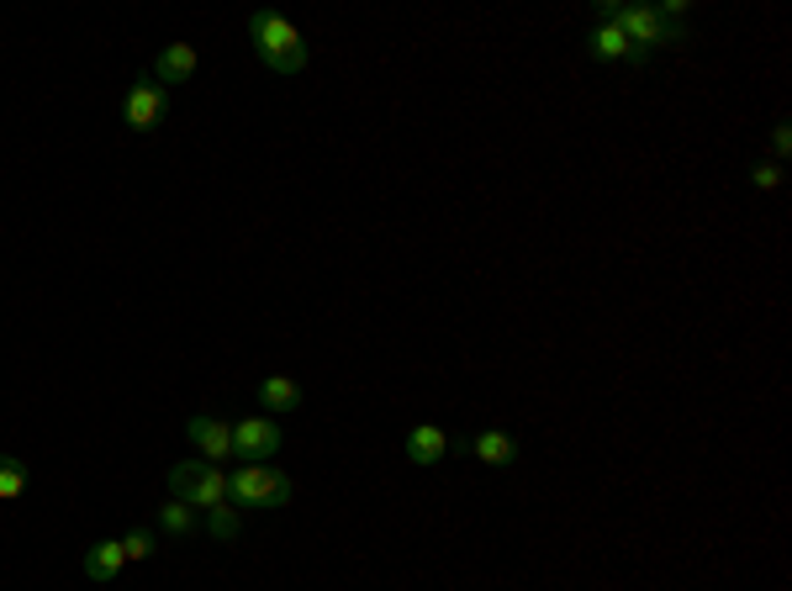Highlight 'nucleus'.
Returning <instances> with one entry per match:
<instances>
[{
    "label": "nucleus",
    "instance_id": "4",
    "mask_svg": "<svg viewBox=\"0 0 792 591\" xmlns=\"http://www.w3.org/2000/svg\"><path fill=\"white\" fill-rule=\"evenodd\" d=\"M169 497L191 502V507H222L228 502V475L207 465V460H180L169 471Z\"/></svg>",
    "mask_w": 792,
    "mask_h": 591
},
{
    "label": "nucleus",
    "instance_id": "16",
    "mask_svg": "<svg viewBox=\"0 0 792 591\" xmlns=\"http://www.w3.org/2000/svg\"><path fill=\"white\" fill-rule=\"evenodd\" d=\"M207 528H212V539L233 545V539H239V507H233V502H222V507H207Z\"/></svg>",
    "mask_w": 792,
    "mask_h": 591
},
{
    "label": "nucleus",
    "instance_id": "6",
    "mask_svg": "<svg viewBox=\"0 0 792 591\" xmlns=\"http://www.w3.org/2000/svg\"><path fill=\"white\" fill-rule=\"evenodd\" d=\"M169 112V91L154 80V74H144L138 85H127V101H122V122L133 127V133H154L159 122H165Z\"/></svg>",
    "mask_w": 792,
    "mask_h": 591
},
{
    "label": "nucleus",
    "instance_id": "7",
    "mask_svg": "<svg viewBox=\"0 0 792 591\" xmlns=\"http://www.w3.org/2000/svg\"><path fill=\"white\" fill-rule=\"evenodd\" d=\"M186 433H191L196 454H201L207 465L233 460V423H222V418H212V412H196L191 423H186Z\"/></svg>",
    "mask_w": 792,
    "mask_h": 591
},
{
    "label": "nucleus",
    "instance_id": "17",
    "mask_svg": "<svg viewBox=\"0 0 792 591\" xmlns=\"http://www.w3.org/2000/svg\"><path fill=\"white\" fill-rule=\"evenodd\" d=\"M122 549H127V560H148V555L159 549V534H154V528H133V534L122 539Z\"/></svg>",
    "mask_w": 792,
    "mask_h": 591
},
{
    "label": "nucleus",
    "instance_id": "8",
    "mask_svg": "<svg viewBox=\"0 0 792 591\" xmlns=\"http://www.w3.org/2000/svg\"><path fill=\"white\" fill-rule=\"evenodd\" d=\"M402 450H408L412 465H444L455 444H450V433H444L439 423H418V428L408 433V444H402Z\"/></svg>",
    "mask_w": 792,
    "mask_h": 591
},
{
    "label": "nucleus",
    "instance_id": "3",
    "mask_svg": "<svg viewBox=\"0 0 792 591\" xmlns=\"http://www.w3.org/2000/svg\"><path fill=\"white\" fill-rule=\"evenodd\" d=\"M291 492H296V481H291L281 465H239V471L228 475V502L233 507H286Z\"/></svg>",
    "mask_w": 792,
    "mask_h": 591
},
{
    "label": "nucleus",
    "instance_id": "14",
    "mask_svg": "<svg viewBox=\"0 0 792 591\" xmlns=\"http://www.w3.org/2000/svg\"><path fill=\"white\" fill-rule=\"evenodd\" d=\"M196 523H201V518H196L191 502H175V497H169L165 507H159V528H165V534H175V539L196 534Z\"/></svg>",
    "mask_w": 792,
    "mask_h": 591
},
{
    "label": "nucleus",
    "instance_id": "18",
    "mask_svg": "<svg viewBox=\"0 0 792 591\" xmlns=\"http://www.w3.org/2000/svg\"><path fill=\"white\" fill-rule=\"evenodd\" d=\"M750 186H756V190H777V186H782V165H777V159H767V165H750Z\"/></svg>",
    "mask_w": 792,
    "mask_h": 591
},
{
    "label": "nucleus",
    "instance_id": "9",
    "mask_svg": "<svg viewBox=\"0 0 792 591\" xmlns=\"http://www.w3.org/2000/svg\"><path fill=\"white\" fill-rule=\"evenodd\" d=\"M196 64H201V59H196L191 43H169L165 53L154 59V80H159L165 91H169V85H186V80L196 74Z\"/></svg>",
    "mask_w": 792,
    "mask_h": 591
},
{
    "label": "nucleus",
    "instance_id": "2",
    "mask_svg": "<svg viewBox=\"0 0 792 591\" xmlns=\"http://www.w3.org/2000/svg\"><path fill=\"white\" fill-rule=\"evenodd\" d=\"M249 38H254V53H260L275 74H302L307 70V38H302L286 17H275V11L249 17Z\"/></svg>",
    "mask_w": 792,
    "mask_h": 591
},
{
    "label": "nucleus",
    "instance_id": "5",
    "mask_svg": "<svg viewBox=\"0 0 792 591\" xmlns=\"http://www.w3.org/2000/svg\"><path fill=\"white\" fill-rule=\"evenodd\" d=\"M281 444H286V433H281V423H275L270 412L233 423V460H239V465H264V460L281 454Z\"/></svg>",
    "mask_w": 792,
    "mask_h": 591
},
{
    "label": "nucleus",
    "instance_id": "19",
    "mask_svg": "<svg viewBox=\"0 0 792 591\" xmlns=\"http://www.w3.org/2000/svg\"><path fill=\"white\" fill-rule=\"evenodd\" d=\"M771 143H777V159H788V148H792V133H788V122H777V133H771Z\"/></svg>",
    "mask_w": 792,
    "mask_h": 591
},
{
    "label": "nucleus",
    "instance_id": "13",
    "mask_svg": "<svg viewBox=\"0 0 792 591\" xmlns=\"http://www.w3.org/2000/svg\"><path fill=\"white\" fill-rule=\"evenodd\" d=\"M122 566H127V549H122V539H101V545L85 549V576H91V581H112Z\"/></svg>",
    "mask_w": 792,
    "mask_h": 591
},
{
    "label": "nucleus",
    "instance_id": "10",
    "mask_svg": "<svg viewBox=\"0 0 792 591\" xmlns=\"http://www.w3.org/2000/svg\"><path fill=\"white\" fill-rule=\"evenodd\" d=\"M587 53L592 59H602V64H640L634 59V48H629V38L619 32L613 22H598L592 27V38H587Z\"/></svg>",
    "mask_w": 792,
    "mask_h": 591
},
{
    "label": "nucleus",
    "instance_id": "11",
    "mask_svg": "<svg viewBox=\"0 0 792 591\" xmlns=\"http://www.w3.org/2000/svg\"><path fill=\"white\" fill-rule=\"evenodd\" d=\"M471 454H476L481 465L503 471V465H513V460H518V439H513V433H503V428H486V433H476Z\"/></svg>",
    "mask_w": 792,
    "mask_h": 591
},
{
    "label": "nucleus",
    "instance_id": "1",
    "mask_svg": "<svg viewBox=\"0 0 792 591\" xmlns=\"http://www.w3.org/2000/svg\"><path fill=\"white\" fill-rule=\"evenodd\" d=\"M602 22H613L619 32L629 38V48H634V59L645 64L655 48H676L687 43V32H682V22H672L661 6H619V0H602Z\"/></svg>",
    "mask_w": 792,
    "mask_h": 591
},
{
    "label": "nucleus",
    "instance_id": "15",
    "mask_svg": "<svg viewBox=\"0 0 792 591\" xmlns=\"http://www.w3.org/2000/svg\"><path fill=\"white\" fill-rule=\"evenodd\" d=\"M27 492V465L17 454H0V502H17Z\"/></svg>",
    "mask_w": 792,
    "mask_h": 591
},
{
    "label": "nucleus",
    "instance_id": "12",
    "mask_svg": "<svg viewBox=\"0 0 792 591\" xmlns=\"http://www.w3.org/2000/svg\"><path fill=\"white\" fill-rule=\"evenodd\" d=\"M260 402L270 418H286V412H296L302 407V386L291 376H264L260 380Z\"/></svg>",
    "mask_w": 792,
    "mask_h": 591
}]
</instances>
